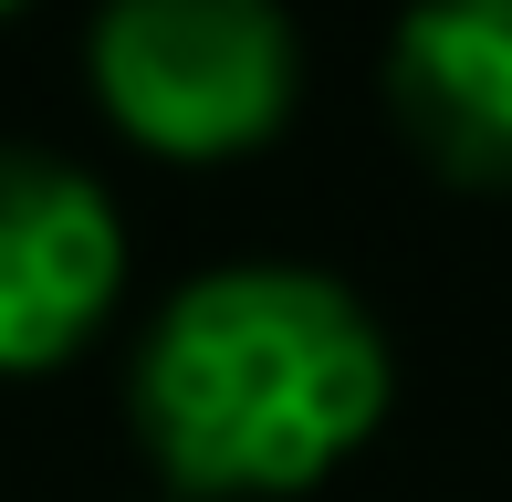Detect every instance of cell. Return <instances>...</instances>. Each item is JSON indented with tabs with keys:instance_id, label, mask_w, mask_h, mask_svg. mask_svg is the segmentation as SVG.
I'll return each instance as SVG.
<instances>
[{
	"instance_id": "3",
	"label": "cell",
	"mask_w": 512,
	"mask_h": 502,
	"mask_svg": "<svg viewBox=\"0 0 512 502\" xmlns=\"http://www.w3.org/2000/svg\"><path fill=\"white\" fill-rule=\"evenodd\" d=\"M115 293H126L115 199L53 147H0V377L84 356Z\"/></svg>"
},
{
	"instance_id": "1",
	"label": "cell",
	"mask_w": 512,
	"mask_h": 502,
	"mask_svg": "<svg viewBox=\"0 0 512 502\" xmlns=\"http://www.w3.org/2000/svg\"><path fill=\"white\" fill-rule=\"evenodd\" d=\"M387 419V346L366 304L293 262H230L168 293L136 356V440L189 502L314 492Z\"/></svg>"
},
{
	"instance_id": "2",
	"label": "cell",
	"mask_w": 512,
	"mask_h": 502,
	"mask_svg": "<svg viewBox=\"0 0 512 502\" xmlns=\"http://www.w3.org/2000/svg\"><path fill=\"white\" fill-rule=\"evenodd\" d=\"M84 63L115 136L178 168L262 147L293 116V74H304L283 0H105Z\"/></svg>"
},
{
	"instance_id": "5",
	"label": "cell",
	"mask_w": 512,
	"mask_h": 502,
	"mask_svg": "<svg viewBox=\"0 0 512 502\" xmlns=\"http://www.w3.org/2000/svg\"><path fill=\"white\" fill-rule=\"evenodd\" d=\"M11 11H32V0H0V21H11Z\"/></svg>"
},
{
	"instance_id": "4",
	"label": "cell",
	"mask_w": 512,
	"mask_h": 502,
	"mask_svg": "<svg viewBox=\"0 0 512 502\" xmlns=\"http://www.w3.org/2000/svg\"><path fill=\"white\" fill-rule=\"evenodd\" d=\"M387 116L439 178L512 189V0H418L387 42Z\"/></svg>"
}]
</instances>
